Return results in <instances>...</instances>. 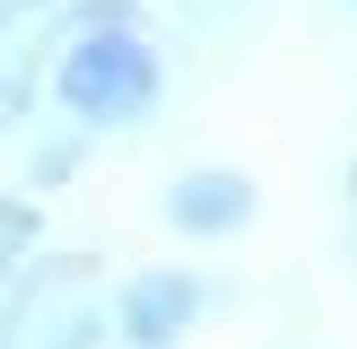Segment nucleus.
<instances>
[{
	"label": "nucleus",
	"instance_id": "obj_2",
	"mask_svg": "<svg viewBox=\"0 0 357 349\" xmlns=\"http://www.w3.org/2000/svg\"><path fill=\"white\" fill-rule=\"evenodd\" d=\"M96 332V262H44L17 279V297H0V349H87Z\"/></svg>",
	"mask_w": 357,
	"mask_h": 349
},
{
	"label": "nucleus",
	"instance_id": "obj_3",
	"mask_svg": "<svg viewBox=\"0 0 357 349\" xmlns=\"http://www.w3.org/2000/svg\"><path fill=\"white\" fill-rule=\"evenodd\" d=\"M52 27H61V0H0V140L26 122L35 79H44Z\"/></svg>",
	"mask_w": 357,
	"mask_h": 349
},
{
	"label": "nucleus",
	"instance_id": "obj_6",
	"mask_svg": "<svg viewBox=\"0 0 357 349\" xmlns=\"http://www.w3.org/2000/svg\"><path fill=\"white\" fill-rule=\"evenodd\" d=\"M26 244H35V209L26 201H0V297H9V271H17Z\"/></svg>",
	"mask_w": 357,
	"mask_h": 349
},
{
	"label": "nucleus",
	"instance_id": "obj_1",
	"mask_svg": "<svg viewBox=\"0 0 357 349\" xmlns=\"http://www.w3.org/2000/svg\"><path fill=\"white\" fill-rule=\"evenodd\" d=\"M52 96H61V114L79 122V131H122V122H149L157 114L166 70H157V52L139 44L131 27H122V9L105 0V9H87L79 35L61 44V61H52Z\"/></svg>",
	"mask_w": 357,
	"mask_h": 349
},
{
	"label": "nucleus",
	"instance_id": "obj_4",
	"mask_svg": "<svg viewBox=\"0 0 357 349\" xmlns=\"http://www.w3.org/2000/svg\"><path fill=\"white\" fill-rule=\"evenodd\" d=\"M201 306H209V288L192 271H139L131 288H122V306H114V332L131 349H166V341H183V332L201 323Z\"/></svg>",
	"mask_w": 357,
	"mask_h": 349
},
{
	"label": "nucleus",
	"instance_id": "obj_7",
	"mask_svg": "<svg viewBox=\"0 0 357 349\" xmlns=\"http://www.w3.org/2000/svg\"><path fill=\"white\" fill-rule=\"evenodd\" d=\"M340 236H349V262H357V157H349V192H340Z\"/></svg>",
	"mask_w": 357,
	"mask_h": 349
},
{
	"label": "nucleus",
	"instance_id": "obj_8",
	"mask_svg": "<svg viewBox=\"0 0 357 349\" xmlns=\"http://www.w3.org/2000/svg\"><path fill=\"white\" fill-rule=\"evenodd\" d=\"M349 9H357V0H349Z\"/></svg>",
	"mask_w": 357,
	"mask_h": 349
},
{
	"label": "nucleus",
	"instance_id": "obj_5",
	"mask_svg": "<svg viewBox=\"0 0 357 349\" xmlns=\"http://www.w3.org/2000/svg\"><path fill=\"white\" fill-rule=\"evenodd\" d=\"M253 209H261V192H253V174H236V166H192V174H174V192H166V218L183 227V236H236V227H253Z\"/></svg>",
	"mask_w": 357,
	"mask_h": 349
}]
</instances>
